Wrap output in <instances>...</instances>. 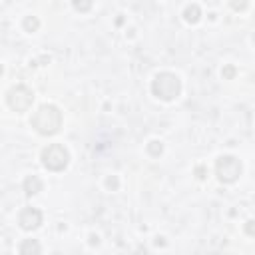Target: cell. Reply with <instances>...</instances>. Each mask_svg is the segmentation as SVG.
Here are the masks:
<instances>
[{
	"mask_svg": "<svg viewBox=\"0 0 255 255\" xmlns=\"http://www.w3.org/2000/svg\"><path fill=\"white\" fill-rule=\"evenodd\" d=\"M66 159H68V153L60 145H52L44 151V163L52 169H62L66 165Z\"/></svg>",
	"mask_w": 255,
	"mask_h": 255,
	"instance_id": "cell-1",
	"label": "cell"
}]
</instances>
